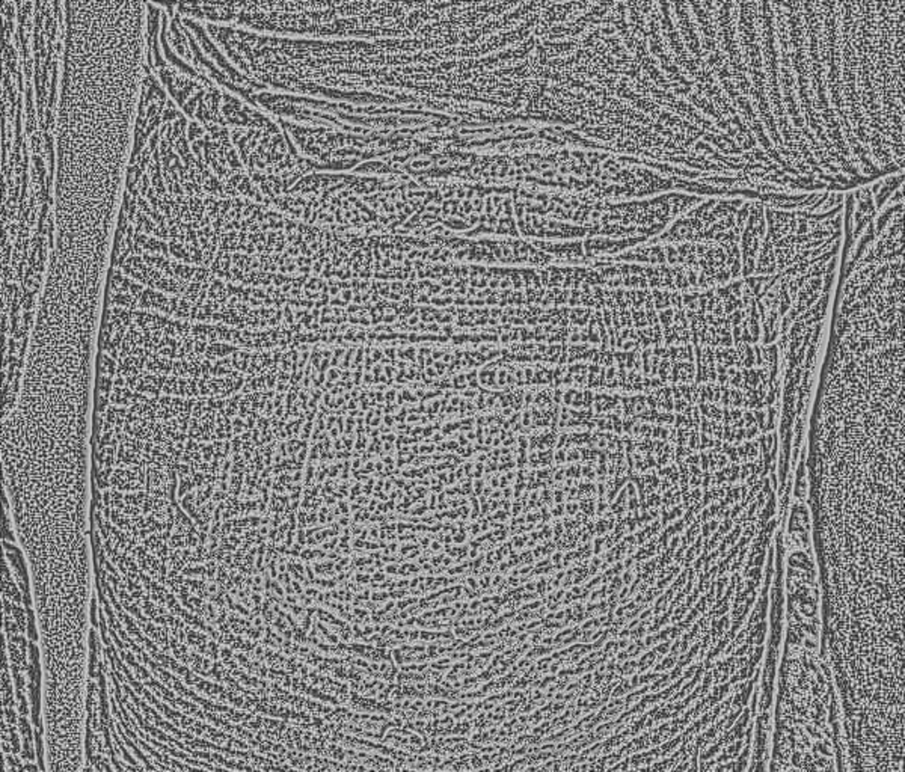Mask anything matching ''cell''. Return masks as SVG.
<instances>
[{
  "label": "cell",
  "mask_w": 905,
  "mask_h": 772,
  "mask_svg": "<svg viewBox=\"0 0 905 772\" xmlns=\"http://www.w3.org/2000/svg\"><path fill=\"white\" fill-rule=\"evenodd\" d=\"M4 772H44L38 761H30L22 756L4 754Z\"/></svg>",
  "instance_id": "1"
}]
</instances>
